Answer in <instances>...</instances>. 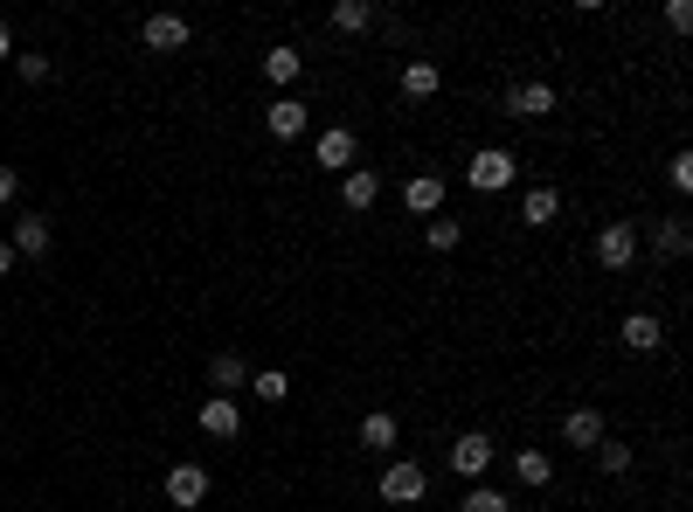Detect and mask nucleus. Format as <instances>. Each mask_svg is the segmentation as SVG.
Wrapping results in <instances>:
<instances>
[{"label":"nucleus","instance_id":"1","mask_svg":"<svg viewBox=\"0 0 693 512\" xmlns=\"http://www.w3.org/2000/svg\"><path fill=\"white\" fill-rule=\"evenodd\" d=\"M520 180V160L507 153V146H479L472 166H465V187H479V195H499V187Z\"/></svg>","mask_w":693,"mask_h":512},{"label":"nucleus","instance_id":"2","mask_svg":"<svg viewBox=\"0 0 693 512\" xmlns=\"http://www.w3.org/2000/svg\"><path fill=\"white\" fill-rule=\"evenodd\" d=\"M374 499H382V505H417V499H430V471L409 464V458H396V464L382 471V485H374Z\"/></svg>","mask_w":693,"mask_h":512},{"label":"nucleus","instance_id":"3","mask_svg":"<svg viewBox=\"0 0 693 512\" xmlns=\"http://www.w3.org/2000/svg\"><path fill=\"white\" fill-rule=\"evenodd\" d=\"M493 458H499V444L485 429H465L458 444H451V471L458 478H472V485H485V471H493Z\"/></svg>","mask_w":693,"mask_h":512},{"label":"nucleus","instance_id":"4","mask_svg":"<svg viewBox=\"0 0 693 512\" xmlns=\"http://www.w3.org/2000/svg\"><path fill=\"white\" fill-rule=\"evenodd\" d=\"M631 257H639V229L631 222H604L596 229V263L604 271H631Z\"/></svg>","mask_w":693,"mask_h":512},{"label":"nucleus","instance_id":"5","mask_svg":"<svg viewBox=\"0 0 693 512\" xmlns=\"http://www.w3.org/2000/svg\"><path fill=\"white\" fill-rule=\"evenodd\" d=\"M306 125H312L306 98H271L264 104V132H271V139H306Z\"/></svg>","mask_w":693,"mask_h":512},{"label":"nucleus","instance_id":"6","mask_svg":"<svg viewBox=\"0 0 693 512\" xmlns=\"http://www.w3.org/2000/svg\"><path fill=\"white\" fill-rule=\"evenodd\" d=\"M201 499H209V464H174V471H166V505L195 512Z\"/></svg>","mask_w":693,"mask_h":512},{"label":"nucleus","instance_id":"7","mask_svg":"<svg viewBox=\"0 0 693 512\" xmlns=\"http://www.w3.org/2000/svg\"><path fill=\"white\" fill-rule=\"evenodd\" d=\"M306 77V55H298L292 42H277V49H264V84H277V98H292V84Z\"/></svg>","mask_w":693,"mask_h":512},{"label":"nucleus","instance_id":"8","mask_svg":"<svg viewBox=\"0 0 693 512\" xmlns=\"http://www.w3.org/2000/svg\"><path fill=\"white\" fill-rule=\"evenodd\" d=\"M341 201L354 208V215H368V208L382 201V174H374V166H347V174H341Z\"/></svg>","mask_w":693,"mask_h":512},{"label":"nucleus","instance_id":"9","mask_svg":"<svg viewBox=\"0 0 693 512\" xmlns=\"http://www.w3.org/2000/svg\"><path fill=\"white\" fill-rule=\"evenodd\" d=\"M548 111H555V90L541 84V77H534V84H513V90H507V118H548Z\"/></svg>","mask_w":693,"mask_h":512},{"label":"nucleus","instance_id":"10","mask_svg":"<svg viewBox=\"0 0 693 512\" xmlns=\"http://www.w3.org/2000/svg\"><path fill=\"white\" fill-rule=\"evenodd\" d=\"M354 153H361V139H354L347 125H326V132H320V166H326V174H347Z\"/></svg>","mask_w":693,"mask_h":512},{"label":"nucleus","instance_id":"11","mask_svg":"<svg viewBox=\"0 0 693 512\" xmlns=\"http://www.w3.org/2000/svg\"><path fill=\"white\" fill-rule=\"evenodd\" d=\"M561 444L596 450V444H604V409H569V415H561Z\"/></svg>","mask_w":693,"mask_h":512},{"label":"nucleus","instance_id":"12","mask_svg":"<svg viewBox=\"0 0 693 512\" xmlns=\"http://www.w3.org/2000/svg\"><path fill=\"white\" fill-rule=\"evenodd\" d=\"M195 423H201V436H236L243 429V409L230 402V395H209V402L195 409Z\"/></svg>","mask_w":693,"mask_h":512},{"label":"nucleus","instance_id":"13","mask_svg":"<svg viewBox=\"0 0 693 512\" xmlns=\"http://www.w3.org/2000/svg\"><path fill=\"white\" fill-rule=\"evenodd\" d=\"M437 90H444V70L437 63H430V55H409V63H403V98H437Z\"/></svg>","mask_w":693,"mask_h":512},{"label":"nucleus","instance_id":"14","mask_svg":"<svg viewBox=\"0 0 693 512\" xmlns=\"http://www.w3.org/2000/svg\"><path fill=\"white\" fill-rule=\"evenodd\" d=\"M617 339H624L631 353H659V347H666V326H659L652 312H631L624 326H617Z\"/></svg>","mask_w":693,"mask_h":512},{"label":"nucleus","instance_id":"15","mask_svg":"<svg viewBox=\"0 0 693 512\" xmlns=\"http://www.w3.org/2000/svg\"><path fill=\"white\" fill-rule=\"evenodd\" d=\"M444 195H451V187H444V174H417V180L403 187V208H409V215H437Z\"/></svg>","mask_w":693,"mask_h":512},{"label":"nucleus","instance_id":"16","mask_svg":"<svg viewBox=\"0 0 693 512\" xmlns=\"http://www.w3.org/2000/svg\"><path fill=\"white\" fill-rule=\"evenodd\" d=\"M139 42L146 49H187V22H181V14H146Z\"/></svg>","mask_w":693,"mask_h":512},{"label":"nucleus","instance_id":"17","mask_svg":"<svg viewBox=\"0 0 693 512\" xmlns=\"http://www.w3.org/2000/svg\"><path fill=\"white\" fill-rule=\"evenodd\" d=\"M555 215H561V195H555V187H528V195H520V222H528V229H548Z\"/></svg>","mask_w":693,"mask_h":512},{"label":"nucleus","instance_id":"18","mask_svg":"<svg viewBox=\"0 0 693 512\" xmlns=\"http://www.w3.org/2000/svg\"><path fill=\"white\" fill-rule=\"evenodd\" d=\"M8 242H14V257H42L49 242H55V229H49L42 215H22V222H14V236H8Z\"/></svg>","mask_w":693,"mask_h":512},{"label":"nucleus","instance_id":"19","mask_svg":"<svg viewBox=\"0 0 693 512\" xmlns=\"http://www.w3.org/2000/svg\"><path fill=\"white\" fill-rule=\"evenodd\" d=\"M396 436H403V423H396L388 409H368V415H361V444H368V450H396Z\"/></svg>","mask_w":693,"mask_h":512},{"label":"nucleus","instance_id":"20","mask_svg":"<svg viewBox=\"0 0 693 512\" xmlns=\"http://www.w3.org/2000/svg\"><path fill=\"white\" fill-rule=\"evenodd\" d=\"M209 388H215V395L250 388V367H243V353H215V360H209Z\"/></svg>","mask_w":693,"mask_h":512},{"label":"nucleus","instance_id":"21","mask_svg":"<svg viewBox=\"0 0 693 512\" xmlns=\"http://www.w3.org/2000/svg\"><path fill=\"white\" fill-rule=\"evenodd\" d=\"M513 478L520 485H548L555 478V458H548V450H513Z\"/></svg>","mask_w":693,"mask_h":512},{"label":"nucleus","instance_id":"22","mask_svg":"<svg viewBox=\"0 0 693 512\" xmlns=\"http://www.w3.org/2000/svg\"><path fill=\"white\" fill-rule=\"evenodd\" d=\"M333 28L368 35V28H374V0H341V8H333Z\"/></svg>","mask_w":693,"mask_h":512},{"label":"nucleus","instance_id":"23","mask_svg":"<svg viewBox=\"0 0 693 512\" xmlns=\"http://www.w3.org/2000/svg\"><path fill=\"white\" fill-rule=\"evenodd\" d=\"M250 395H257V402H285V395H292V374H285V367L250 374Z\"/></svg>","mask_w":693,"mask_h":512},{"label":"nucleus","instance_id":"24","mask_svg":"<svg viewBox=\"0 0 693 512\" xmlns=\"http://www.w3.org/2000/svg\"><path fill=\"white\" fill-rule=\"evenodd\" d=\"M458 512H513V499H507V491H493V485H472L458 499Z\"/></svg>","mask_w":693,"mask_h":512},{"label":"nucleus","instance_id":"25","mask_svg":"<svg viewBox=\"0 0 693 512\" xmlns=\"http://www.w3.org/2000/svg\"><path fill=\"white\" fill-rule=\"evenodd\" d=\"M686 250H693V229H686V222H659V257L680 263Z\"/></svg>","mask_w":693,"mask_h":512},{"label":"nucleus","instance_id":"26","mask_svg":"<svg viewBox=\"0 0 693 512\" xmlns=\"http://www.w3.org/2000/svg\"><path fill=\"white\" fill-rule=\"evenodd\" d=\"M458 236H465V229H458V222H444V215H430V222H423V242H430L437 257H444V250H458Z\"/></svg>","mask_w":693,"mask_h":512},{"label":"nucleus","instance_id":"27","mask_svg":"<svg viewBox=\"0 0 693 512\" xmlns=\"http://www.w3.org/2000/svg\"><path fill=\"white\" fill-rule=\"evenodd\" d=\"M596 464H604L610 478H624V471H631V444H610V436H604V444H596Z\"/></svg>","mask_w":693,"mask_h":512},{"label":"nucleus","instance_id":"28","mask_svg":"<svg viewBox=\"0 0 693 512\" xmlns=\"http://www.w3.org/2000/svg\"><path fill=\"white\" fill-rule=\"evenodd\" d=\"M666 180L680 187V195H693V153H672V166H666Z\"/></svg>","mask_w":693,"mask_h":512},{"label":"nucleus","instance_id":"29","mask_svg":"<svg viewBox=\"0 0 693 512\" xmlns=\"http://www.w3.org/2000/svg\"><path fill=\"white\" fill-rule=\"evenodd\" d=\"M14 70H22V84H49V55H14Z\"/></svg>","mask_w":693,"mask_h":512},{"label":"nucleus","instance_id":"30","mask_svg":"<svg viewBox=\"0 0 693 512\" xmlns=\"http://www.w3.org/2000/svg\"><path fill=\"white\" fill-rule=\"evenodd\" d=\"M666 22L686 35V28H693V0H666Z\"/></svg>","mask_w":693,"mask_h":512},{"label":"nucleus","instance_id":"31","mask_svg":"<svg viewBox=\"0 0 693 512\" xmlns=\"http://www.w3.org/2000/svg\"><path fill=\"white\" fill-rule=\"evenodd\" d=\"M14 195H22V174H14V166H0V208H8Z\"/></svg>","mask_w":693,"mask_h":512},{"label":"nucleus","instance_id":"32","mask_svg":"<svg viewBox=\"0 0 693 512\" xmlns=\"http://www.w3.org/2000/svg\"><path fill=\"white\" fill-rule=\"evenodd\" d=\"M8 271H14V242L0 236V277H8Z\"/></svg>","mask_w":693,"mask_h":512},{"label":"nucleus","instance_id":"33","mask_svg":"<svg viewBox=\"0 0 693 512\" xmlns=\"http://www.w3.org/2000/svg\"><path fill=\"white\" fill-rule=\"evenodd\" d=\"M8 55H14V35H8V22H0V63H8Z\"/></svg>","mask_w":693,"mask_h":512}]
</instances>
